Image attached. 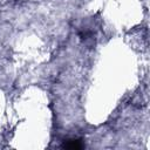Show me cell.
I'll return each instance as SVG.
<instances>
[{"instance_id": "1", "label": "cell", "mask_w": 150, "mask_h": 150, "mask_svg": "<svg viewBox=\"0 0 150 150\" xmlns=\"http://www.w3.org/2000/svg\"><path fill=\"white\" fill-rule=\"evenodd\" d=\"M62 146L63 148H66V149H82L83 148V143L80 141V139H75V138H73V139H67V141H64V143L62 144Z\"/></svg>"}]
</instances>
